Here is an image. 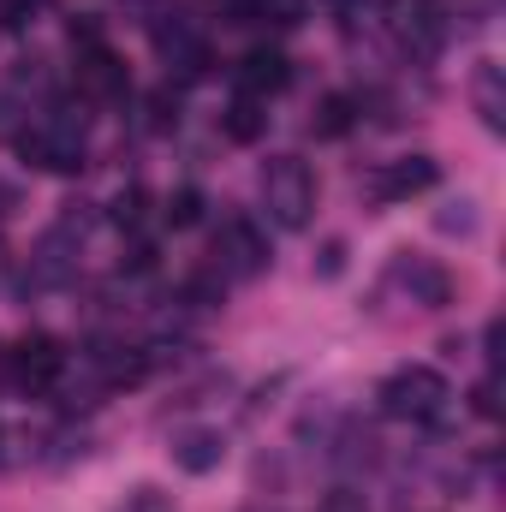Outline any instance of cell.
<instances>
[{"mask_svg":"<svg viewBox=\"0 0 506 512\" xmlns=\"http://www.w3.org/2000/svg\"><path fill=\"white\" fill-rule=\"evenodd\" d=\"M381 411L387 417H405V423H435L441 411H447V382H441V370H429V364H405V370H393L387 382L376 387Z\"/></svg>","mask_w":506,"mask_h":512,"instance_id":"obj_2","label":"cell"},{"mask_svg":"<svg viewBox=\"0 0 506 512\" xmlns=\"http://www.w3.org/2000/svg\"><path fill=\"white\" fill-rule=\"evenodd\" d=\"M173 126H179V90L161 84V90L149 96V131H173Z\"/></svg>","mask_w":506,"mask_h":512,"instance_id":"obj_17","label":"cell"},{"mask_svg":"<svg viewBox=\"0 0 506 512\" xmlns=\"http://www.w3.org/2000/svg\"><path fill=\"white\" fill-rule=\"evenodd\" d=\"M471 411H477V417H495V411H501V399H495V376L471 387Z\"/></svg>","mask_w":506,"mask_h":512,"instance_id":"obj_22","label":"cell"},{"mask_svg":"<svg viewBox=\"0 0 506 512\" xmlns=\"http://www.w3.org/2000/svg\"><path fill=\"white\" fill-rule=\"evenodd\" d=\"M393 280L411 292V304H423V310H447L453 304V274L435 262V256H417V251H399L393 262Z\"/></svg>","mask_w":506,"mask_h":512,"instance_id":"obj_6","label":"cell"},{"mask_svg":"<svg viewBox=\"0 0 506 512\" xmlns=\"http://www.w3.org/2000/svg\"><path fill=\"white\" fill-rule=\"evenodd\" d=\"M143 215H149V191H143V185L120 191V197H114V209H108V221H114V227H126V233L143 227Z\"/></svg>","mask_w":506,"mask_h":512,"instance_id":"obj_16","label":"cell"},{"mask_svg":"<svg viewBox=\"0 0 506 512\" xmlns=\"http://www.w3.org/2000/svg\"><path fill=\"white\" fill-rule=\"evenodd\" d=\"M435 227H441L447 239H471V233H477V203H471V197L441 203V209H435Z\"/></svg>","mask_w":506,"mask_h":512,"instance_id":"obj_15","label":"cell"},{"mask_svg":"<svg viewBox=\"0 0 506 512\" xmlns=\"http://www.w3.org/2000/svg\"><path fill=\"white\" fill-rule=\"evenodd\" d=\"M441 179V167L429 161V155H405V161H387L370 173V197L376 203H405V197H417V191H429Z\"/></svg>","mask_w":506,"mask_h":512,"instance_id":"obj_9","label":"cell"},{"mask_svg":"<svg viewBox=\"0 0 506 512\" xmlns=\"http://www.w3.org/2000/svg\"><path fill=\"white\" fill-rule=\"evenodd\" d=\"M364 6H370V0H328V12H334V18H358Z\"/></svg>","mask_w":506,"mask_h":512,"instance_id":"obj_24","label":"cell"},{"mask_svg":"<svg viewBox=\"0 0 506 512\" xmlns=\"http://www.w3.org/2000/svg\"><path fill=\"white\" fill-rule=\"evenodd\" d=\"M316 274H322V280H340V274H346V245H340V239H328V245L316 251Z\"/></svg>","mask_w":506,"mask_h":512,"instance_id":"obj_20","label":"cell"},{"mask_svg":"<svg viewBox=\"0 0 506 512\" xmlns=\"http://www.w3.org/2000/svg\"><path fill=\"white\" fill-rule=\"evenodd\" d=\"M120 268H131V274H149V268H155V245H149V239H131V251L120 256Z\"/></svg>","mask_w":506,"mask_h":512,"instance_id":"obj_21","label":"cell"},{"mask_svg":"<svg viewBox=\"0 0 506 512\" xmlns=\"http://www.w3.org/2000/svg\"><path fill=\"white\" fill-rule=\"evenodd\" d=\"M167 453H173V465H179V471L209 477V471L227 459V435H221V429H179Z\"/></svg>","mask_w":506,"mask_h":512,"instance_id":"obj_10","label":"cell"},{"mask_svg":"<svg viewBox=\"0 0 506 512\" xmlns=\"http://www.w3.org/2000/svg\"><path fill=\"white\" fill-rule=\"evenodd\" d=\"M471 102H477V114H483V126L489 131L506 126V90H501V66H495V60L477 66V78H471Z\"/></svg>","mask_w":506,"mask_h":512,"instance_id":"obj_11","label":"cell"},{"mask_svg":"<svg viewBox=\"0 0 506 512\" xmlns=\"http://www.w3.org/2000/svg\"><path fill=\"white\" fill-rule=\"evenodd\" d=\"M262 209H268V221L286 227V233L310 227V215H316V173H310L298 155H274V161L262 167Z\"/></svg>","mask_w":506,"mask_h":512,"instance_id":"obj_1","label":"cell"},{"mask_svg":"<svg viewBox=\"0 0 506 512\" xmlns=\"http://www.w3.org/2000/svg\"><path fill=\"white\" fill-rule=\"evenodd\" d=\"M387 30L399 36L405 54L429 60L441 48V36H447V6L441 0H387Z\"/></svg>","mask_w":506,"mask_h":512,"instance_id":"obj_5","label":"cell"},{"mask_svg":"<svg viewBox=\"0 0 506 512\" xmlns=\"http://www.w3.org/2000/svg\"><path fill=\"white\" fill-rule=\"evenodd\" d=\"M161 221H167V227H197V221H203V191H197V185H179V191L161 203Z\"/></svg>","mask_w":506,"mask_h":512,"instance_id":"obj_14","label":"cell"},{"mask_svg":"<svg viewBox=\"0 0 506 512\" xmlns=\"http://www.w3.org/2000/svg\"><path fill=\"white\" fill-rule=\"evenodd\" d=\"M322 512H364V495H358V489H334V495L322 501Z\"/></svg>","mask_w":506,"mask_h":512,"instance_id":"obj_23","label":"cell"},{"mask_svg":"<svg viewBox=\"0 0 506 512\" xmlns=\"http://www.w3.org/2000/svg\"><path fill=\"white\" fill-rule=\"evenodd\" d=\"M352 126H358V102L352 96H322L316 114H310V131L316 137H346Z\"/></svg>","mask_w":506,"mask_h":512,"instance_id":"obj_13","label":"cell"},{"mask_svg":"<svg viewBox=\"0 0 506 512\" xmlns=\"http://www.w3.org/2000/svg\"><path fill=\"white\" fill-rule=\"evenodd\" d=\"M60 376H66V346L54 334H24L6 352V382H18L24 393H48Z\"/></svg>","mask_w":506,"mask_h":512,"instance_id":"obj_4","label":"cell"},{"mask_svg":"<svg viewBox=\"0 0 506 512\" xmlns=\"http://www.w3.org/2000/svg\"><path fill=\"white\" fill-rule=\"evenodd\" d=\"M0 382H6V346H0Z\"/></svg>","mask_w":506,"mask_h":512,"instance_id":"obj_25","label":"cell"},{"mask_svg":"<svg viewBox=\"0 0 506 512\" xmlns=\"http://www.w3.org/2000/svg\"><path fill=\"white\" fill-rule=\"evenodd\" d=\"M233 84H239V96H251V102H268V96H280L286 84H292V60L280 54V48H251L239 66H233Z\"/></svg>","mask_w":506,"mask_h":512,"instance_id":"obj_8","label":"cell"},{"mask_svg":"<svg viewBox=\"0 0 506 512\" xmlns=\"http://www.w3.org/2000/svg\"><path fill=\"white\" fill-rule=\"evenodd\" d=\"M72 84H78V102H126V96H131L126 66H120L108 48H84V54H78Z\"/></svg>","mask_w":506,"mask_h":512,"instance_id":"obj_7","label":"cell"},{"mask_svg":"<svg viewBox=\"0 0 506 512\" xmlns=\"http://www.w3.org/2000/svg\"><path fill=\"white\" fill-rule=\"evenodd\" d=\"M120 512H173V501H167L161 489H149V483H137V489H131V501H126Z\"/></svg>","mask_w":506,"mask_h":512,"instance_id":"obj_19","label":"cell"},{"mask_svg":"<svg viewBox=\"0 0 506 512\" xmlns=\"http://www.w3.org/2000/svg\"><path fill=\"white\" fill-rule=\"evenodd\" d=\"M221 131H227V143H256V137L268 131V102H251V96H239V102L221 114Z\"/></svg>","mask_w":506,"mask_h":512,"instance_id":"obj_12","label":"cell"},{"mask_svg":"<svg viewBox=\"0 0 506 512\" xmlns=\"http://www.w3.org/2000/svg\"><path fill=\"white\" fill-rule=\"evenodd\" d=\"M66 36H72V48H78V54H84V48H102V24H96L90 12H78V18L66 24Z\"/></svg>","mask_w":506,"mask_h":512,"instance_id":"obj_18","label":"cell"},{"mask_svg":"<svg viewBox=\"0 0 506 512\" xmlns=\"http://www.w3.org/2000/svg\"><path fill=\"white\" fill-rule=\"evenodd\" d=\"M209 268H215L221 280H256V274L268 268V239H262V227L245 221V215H227V221L215 227Z\"/></svg>","mask_w":506,"mask_h":512,"instance_id":"obj_3","label":"cell"}]
</instances>
